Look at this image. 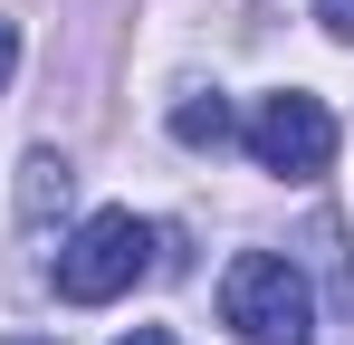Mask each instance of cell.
I'll use <instances>...</instances> for the list:
<instances>
[{"label":"cell","instance_id":"cell-1","mask_svg":"<svg viewBox=\"0 0 354 345\" xmlns=\"http://www.w3.org/2000/svg\"><path fill=\"white\" fill-rule=\"evenodd\" d=\"M221 326L239 345H316V297L278 249H239L221 269Z\"/></svg>","mask_w":354,"mask_h":345},{"label":"cell","instance_id":"cell-2","mask_svg":"<svg viewBox=\"0 0 354 345\" xmlns=\"http://www.w3.org/2000/svg\"><path fill=\"white\" fill-rule=\"evenodd\" d=\"M153 249H163L153 221L96 211V221H77V240L58 249V297H67V307H106V297H124V288L153 269Z\"/></svg>","mask_w":354,"mask_h":345},{"label":"cell","instance_id":"cell-3","mask_svg":"<svg viewBox=\"0 0 354 345\" xmlns=\"http://www.w3.org/2000/svg\"><path fill=\"white\" fill-rule=\"evenodd\" d=\"M239 134H249L259 172H278V182H316V172L335 163V106H326V96H306V87L259 96V115H249Z\"/></svg>","mask_w":354,"mask_h":345},{"label":"cell","instance_id":"cell-4","mask_svg":"<svg viewBox=\"0 0 354 345\" xmlns=\"http://www.w3.org/2000/svg\"><path fill=\"white\" fill-rule=\"evenodd\" d=\"M67 192H77V172H67V154H48V144H39V154L19 163V221H48V211H58Z\"/></svg>","mask_w":354,"mask_h":345},{"label":"cell","instance_id":"cell-5","mask_svg":"<svg viewBox=\"0 0 354 345\" xmlns=\"http://www.w3.org/2000/svg\"><path fill=\"white\" fill-rule=\"evenodd\" d=\"M173 134L192 144V154H221L239 125H230V106H221V96H182V106H173Z\"/></svg>","mask_w":354,"mask_h":345},{"label":"cell","instance_id":"cell-6","mask_svg":"<svg viewBox=\"0 0 354 345\" xmlns=\"http://www.w3.org/2000/svg\"><path fill=\"white\" fill-rule=\"evenodd\" d=\"M326 39H345V48H354V0H326Z\"/></svg>","mask_w":354,"mask_h":345},{"label":"cell","instance_id":"cell-7","mask_svg":"<svg viewBox=\"0 0 354 345\" xmlns=\"http://www.w3.org/2000/svg\"><path fill=\"white\" fill-rule=\"evenodd\" d=\"M10 67H19V29L0 19V96H10Z\"/></svg>","mask_w":354,"mask_h":345},{"label":"cell","instance_id":"cell-8","mask_svg":"<svg viewBox=\"0 0 354 345\" xmlns=\"http://www.w3.org/2000/svg\"><path fill=\"white\" fill-rule=\"evenodd\" d=\"M115 345H173V336H163V326H134V336H115Z\"/></svg>","mask_w":354,"mask_h":345},{"label":"cell","instance_id":"cell-9","mask_svg":"<svg viewBox=\"0 0 354 345\" xmlns=\"http://www.w3.org/2000/svg\"><path fill=\"white\" fill-rule=\"evenodd\" d=\"M0 345H58V336H0Z\"/></svg>","mask_w":354,"mask_h":345}]
</instances>
